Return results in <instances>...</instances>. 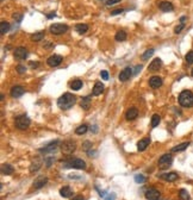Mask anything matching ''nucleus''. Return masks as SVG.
<instances>
[{
  "instance_id": "nucleus-1",
  "label": "nucleus",
  "mask_w": 193,
  "mask_h": 200,
  "mask_svg": "<svg viewBox=\"0 0 193 200\" xmlns=\"http://www.w3.org/2000/svg\"><path fill=\"white\" fill-rule=\"evenodd\" d=\"M75 102H76V97L72 93H64L57 100V105L61 110H69L75 105Z\"/></svg>"
},
{
  "instance_id": "nucleus-2",
  "label": "nucleus",
  "mask_w": 193,
  "mask_h": 200,
  "mask_svg": "<svg viewBox=\"0 0 193 200\" xmlns=\"http://www.w3.org/2000/svg\"><path fill=\"white\" fill-rule=\"evenodd\" d=\"M179 104L183 107H192L193 106V93L191 91H183L179 94Z\"/></svg>"
},
{
  "instance_id": "nucleus-3",
  "label": "nucleus",
  "mask_w": 193,
  "mask_h": 200,
  "mask_svg": "<svg viewBox=\"0 0 193 200\" xmlns=\"http://www.w3.org/2000/svg\"><path fill=\"white\" fill-rule=\"evenodd\" d=\"M63 168H75V169H86V162L81 158H68L62 161Z\"/></svg>"
},
{
  "instance_id": "nucleus-4",
  "label": "nucleus",
  "mask_w": 193,
  "mask_h": 200,
  "mask_svg": "<svg viewBox=\"0 0 193 200\" xmlns=\"http://www.w3.org/2000/svg\"><path fill=\"white\" fill-rule=\"evenodd\" d=\"M30 123H31V120L29 118L28 116H25V114H22V116H18L16 120H14V124H16V127L19 129V130H25V129H28L30 126Z\"/></svg>"
},
{
  "instance_id": "nucleus-5",
  "label": "nucleus",
  "mask_w": 193,
  "mask_h": 200,
  "mask_svg": "<svg viewBox=\"0 0 193 200\" xmlns=\"http://www.w3.org/2000/svg\"><path fill=\"white\" fill-rule=\"evenodd\" d=\"M50 32L53 34V35H56V36H58V35H62L64 32H67L68 31V26L66 25V24H61V23H55V24H51L50 25Z\"/></svg>"
},
{
  "instance_id": "nucleus-6",
  "label": "nucleus",
  "mask_w": 193,
  "mask_h": 200,
  "mask_svg": "<svg viewBox=\"0 0 193 200\" xmlns=\"http://www.w3.org/2000/svg\"><path fill=\"white\" fill-rule=\"evenodd\" d=\"M75 149H76V144H75V142L70 141V139L64 141L63 143L61 144V150H62L63 154L70 155L72 153L75 151Z\"/></svg>"
},
{
  "instance_id": "nucleus-7",
  "label": "nucleus",
  "mask_w": 193,
  "mask_h": 200,
  "mask_svg": "<svg viewBox=\"0 0 193 200\" xmlns=\"http://www.w3.org/2000/svg\"><path fill=\"white\" fill-rule=\"evenodd\" d=\"M173 163V157L171 154H165L162 155L159 160V167L161 169H166L168 167H171V164Z\"/></svg>"
},
{
  "instance_id": "nucleus-8",
  "label": "nucleus",
  "mask_w": 193,
  "mask_h": 200,
  "mask_svg": "<svg viewBox=\"0 0 193 200\" xmlns=\"http://www.w3.org/2000/svg\"><path fill=\"white\" fill-rule=\"evenodd\" d=\"M62 61H63L62 56H60V55H53V56H50L46 60V63H48L49 67H57V66L61 64Z\"/></svg>"
},
{
  "instance_id": "nucleus-9",
  "label": "nucleus",
  "mask_w": 193,
  "mask_h": 200,
  "mask_svg": "<svg viewBox=\"0 0 193 200\" xmlns=\"http://www.w3.org/2000/svg\"><path fill=\"white\" fill-rule=\"evenodd\" d=\"M13 55L17 60H25L28 57V50L24 46H18V48H16Z\"/></svg>"
},
{
  "instance_id": "nucleus-10",
  "label": "nucleus",
  "mask_w": 193,
  "mask_h": 200,
  "mask_svg": "<svg viewBox=\"0 0 193 200\" xmlns=\"http://www.w3.org/2000/svg\"><path fill=\"white\" fill-rule=\"evenodd\" d=\"M160 197H161V193L155 190V188H149L147 192H146V198L147 200H160Z\"/></svg>"
},
{
  "instance_id": "nucleus-11",
  "label": "nucleus",
  "mask_w": 193,
  "mask_h": 200,
  "mask_svg": "<svg viewBox=\"0 0 193 200\" xmlns=\"http://www.w3.org/2000/svg\"><path fill=\"white\" fill-rule=\"evenodd\" d=\"M57 144H58V141H55V142H51V143H49L48 146H46L44 148H42V149H39V153H42V154H48V153H54L56 150V148H57Z\"/></svg>"
},
{
  "instance_id": "nucleus-12",
  "label": "nucleus",
  "mask_w": 193,
  "mask_h": 200,
  "mask_svg": "<svg viewBox=\"0 0 193 200\" xmlns=\"http://www.w3.org/2000/svg\"><path fill=\"white\" fill-rule=\"evenodd\" d=\"M162 78H160V76H151L150 79H149V86L151 87V88H159V87H161L162 86Z\"/></svg>"
},
{
  "instance_id": "nucleus-13",
  "label": "nucleus",
  "mask_w": 193,
  "mask_h": 200,
  "mask_svg": "<svg viewBox=\"0 0 193 200\" xmlns=\"http://www.w3.org/2000/svg\"><path fill=\"white\" fill-rule=\"evenodd\" d=\"M132 75V69L130 68V67H127V68H124L119 74V80L122 82H125L128 81L129 79H130V76Z\"/></svg>"
},
{
  "instance_id": "nucleus-14",
  "label": "nucleus",
  "mask_w": 193,
  "mask_h": 200,
  "mask_svg": "<svg viewBox=\"0 0 193 200\" xmlns=\"http://www.w3.org/2000/svg\"><path fill=\"white\" fill-rule=\"evenodd\" d=\"M46 182H48V178L42 175V176H38L36 180L34 181V183H32V185H34V187H35L36 190H39V188H42V187H44V186H46Z\"/></svg>"
},
{
  "instance_id": "nucleus-15",
  "label": "nucleus",
  "mask_w": 193,
  "mask_h": 200,
  "mask_svg": "<svg viewBox=\"0 0 193 200\" xmlns=\"http://www.w3.org/2000/svg\"><path fill=\"white\" fill-rule=\"evenodd\" d=\"M24 92H25V90L22 86H14V87L11 88L10 93H11L12 98H19V97H22L24 94Z\"/></svg>"
},
{
  "instance_id": "nucleus-16",
  "label": "nucleus",
  "mask_w": 193,
  "mask_h": 200,
  "mask_svg": "<svg viewBox=\"0 0 193 200\" xmlns=\"http://www.w3.org/2000/svg\"><path fill=\"white\" fill-rule=\"evenodd\" d=\"M161 66H162V61H161V58L157 57V58H154V60L150 62L148 69H149L150 72H156V70H159V69L161 68Z\"/></svg>"
},
{
  "instance_id": "nucleus-17",
  "label": "nucleus",
  "mask_w": 193,
  "mask_h": 200,
  "mask_svg": "<svg viewBox=\"0 0 193 200\" xmlns=\"http://www.w3.org/2000/svg\"><path fill=\"white\" fill-rule=\"evenodd\" d=\"M149 144H150V138H149V137L142 138V139L137 143V150L138 151H144Z\"/></svg>"
},
{
  "instance_id": "nucleus-18",
  "label": "nucleus",
  "mask_w": 193,
  "mask_h": 200,
  "mask_svg": "<svg viewBox=\"0 0 193 200\" xmlns=\"http://www.w3.org/2000/svg\"><path fill=\"white\" fill-rule=\"evenodd\" d=\"M159 9L161 10V11H163V12H171V11H173L174 6L169 1H161L159 4Z\"/></svg>"
},
{
  "instance_id": "nucleus-19",
  "label": "nucleus",
  "mask_w": 193,
  "mask_h": 200,
  "mask_svg": "<svg viewBox=\"0 0 193 200\" xmlns=\"http://www.w3.org/2000/svg\"><path fill=\"white\" fill-rule=\"evenodd\" d=\"M138 116V110L136 107H130V109L127 111V113H125V118L128 119V120H134V119H136Z\"/></svg>"
},
{
  "instance_id": "nucleus-20",
  "label": "nucleus",
  "mask_w": 193,
  "mask_h": 200,
  "mask_svg": "<svg viewBox=\"0 0 193 200\" xmlns=\"http://www.w3.org/2000/svg\"><path fill=\"white\" fill-rule=\"evenodd\" d=\"M103 92H104V85H103L100 81L95 82V85H94V87H93L92 94L93 95H95V97H98V95H100Z\"/></svg>"
},
{
  "instance_id": "nucleus-21",
  "label": "nucleus",
  "mask_w": 193,
  "mask_h": 200,
  "mask_svg": "<svg viewBox=\"0 0 193 200\" xmlns=\"http://www.w3.org/2000/svg\"><path fill=\"white\" fill-rule=\"evenodd\" d=\"M41 167H42V160L41 158H36L31 166H30V172L31 173H35V172H38L39 169H41Z\"/></svg>"
},
{
  "instance_id": "nucleus-22",
  "label": "nucleus",
  "mask_w": 193,
  "mask_h": 200,
  "mask_svg": "<svg viewBox=\"0 0 193 200\" xmlns=\"http://www.w3.org/2000/svg\"><path fill=\"white\" fill-rule=\"evenodd\" d=\"M60 194L62 198H69L73 195V190L69 187V186H64L60 190Z\"/></svg>"
},
{
  "instance_id": "nucleus-23",
  "label": "nucleus",
  "mask_w": 193,
  "mask_h": 200,
  "mask_svg": "<svg viewBox=\"0 0 193 200\" xmlns=\"http://www.w3.org/2000/svg\"><path fill=\"white\" fill-rule=\"evenodd\" d=\"M161 178L163 179V180H166V181L168 182H173L175 181V180H178V174L174 173V172H172V173H167V174H162L161 175Z\"/></svg>"
},
{
  "instance_id": "nucleus-24",
  "label": "nucleus",
  "mask_w": 193,
  "mask_h": 200,
  "mask_svg": "<svg viewBox=\"0 0 193 200\" xmlns=\"http://www.w3.org/2000/svg\"><path fill=\"white\" fill-rule=\"evenodd\" d=\"M80 106L82 107V110H88L90 106H91V95H87L81 99V102H80Z\"/></svg>"
},
{
  "instance_id": "nucleus-25",
  "label": "nucleus",
  "mask_w": 193,
  "mask_h": 200,
  "mask_svg": "<svg viewBox=\"0 0 193 200\" xmlns=\"http://www.w3.org/2000/svg\"><path fill=\"white\" fill-rule=\"evenodd\" d=\"M190 146V142H185V143H181L179 146H175L174 148H172V153H179V151H184L186 148Z\"/></svg>"
},
{
  "instance_id": "nucleus-26",
  "label": "nucleus",
  "mask_w": 193,
  "mask_h": 200,
  "mask_svg": "<svg viewBox=\"0 0 193 200\" xmlns=\"http://www.w3.org/2000/svg\"><path fill=\"white\" fill-rule=\"evenodd\" d=\"M13 172H14V168L11 164H4L1 167V173L5 175H11V174H13Z\"/></svg>"
},
{
  "instance_id": "nucleus-27",
  "label": "nucleus",
  "mask_w": 193,
  "mask_h": 200,
  "mask_svg": "<svg viewBox=\"0 0 193 200\" xmlns=\"http://www.w3.org/2000/svg\"><path fill=\"white\" fill-rule=\"evenodd\" d=\"M81 87H82V81H81V80H79V79L74 80V81L70 83V88H72L73 91H79Z\"/></svg>"
},
{
  "instance_id": "nucleus-28",
  "label": "nucleus",
  "mask_w": 193,
  "mask_h": 200,
  "mask_svg": "<svg viewBox=\"0 0 193 200\" xmlns=\"http://www.w3.org/2000/svg\"><path fill=\"white\" fill-rule=\"evenodd\" d=\"M115 38H116V41H118V42H123V41L127 39V32H125L124 30H120V31H118V32L116 34Z\"/></svg>"
},
{
  "instance_id": "nucleus-29",
  "label": "nucleus",
  "mask_w": 193,
  "mask_h": 200,
  "mask_svg": "<svg viewBox=\"0 0 193 200\" xmlns=\"http://www.w3.org/2000/svg\"><path fill=\"white\" fill-rule=\"evenodd\" d=\"M75 30L79 32V34H85L88 31V25L87 24H76Z\"/></svg>"
},
{
  "instance_id": "nucleus-30",
  "label": "nucleus",
  "mask_w": 193,
  "mask_h": 200,
  "mask_svg": "<svg viewBox=\"0 0 193 200\" xmlns=\"http://www.w3.org/2000/svg\"><path fill=\"white\" fill-rule=\"evenodd\" d=\"M9 30H10V23H7V22H1V24H0V34L1 35H5Z\"/></svg>"
},
{
  "instance_id": "nucleus-31",
  "label": "nucleus",
  "mask_w": 193,
  "mask_h": 200,
  "mask_svg": "<svg viewBox=\"0 0 193 200\" xmlns=\"http://www.w3.org/2000/svg\"><path fill=\"white\" fill-rule=\"evenodd\" d=\"M43 37H44V31H39V32L34 34V35L31 36V39L35 41V42H39V41L43 39Z\"/></svg>"
},
{
  "instance_id": "nucleus-32",
  "label": "nucleus",
  "mask_w": 193,
  "mask_h": 200,
  "mask_svg": "<svg viewBox=\"0 0 193 200\" xmlns=\"http://www.w3.org/2000/svg\"><path fill=\"white\" fill-rule=\"evenodd\" d=\"M87 130H88V126L85 125V124H82V125H80V126L75 130V134H76V135H85V134L87 132Z\"/></svg>"
},
{
  "instance_id": "nucleus-33",
  "label": "nucleus",
  "mask_w": 193,
  "mask_h": 200,
  "mask_svg": "<svg viewBox=\"0 0 193 200\" xmlns=\"http://www.w3.org/2000/svg\"><path fill=\"white\" fill-rule=\"evenodd\" d=\"M160 122H161V117H160L159 114H154V116L151 117V126L156 127L157 125L160 124Z\"/></svg>"
},
{
  "instance_id": "nucleus-34",
  "label": "nucleus",
  "mask_w": 193,
  "mask_h": 200,
  "mask_svg": "<svg viewBox=\"0 0 193 200\" xmlns=\"http://www.w3.org/2000/svg\"><path fill=\"white\" fill-rule=\"evenodd\" d=\"M153 54H154V49H148L147 51L142 55V60H143V61H146V60H148L149 57H151V56H153Z\"/></svg>"
},
{
  "instance_id": "nucleus-35",
  "label": "nucleus",
  "mask_w": 193,
  "mask_h": 200,
  "mask_svg": "<svg viewBox=\"0 0 193 200\" xmlns=\"http://www.w3.org/2000/svg\"><path fill=\"white\" fill-rule=\"evenodd\" d=\"M179 195H180V198L183 200H190V194H188V192L186 190H180Z\"/></svg>"
},
{
  "instance_id": "nucleus-36",
  "label": "nucleus",
  "mask_w": 193,
  "mask_h": 200,
  "mask_svg": "<svg viewBox=\"0 0 193 200\" xmlns=\"http://www.w3.org/2000/svg\"><path fill=\"white\" fill-rule=\"evenodd\" d=\"M185 58H186V62H187V63H188V64H192V63H193V50L188 51Z\"/></svg>"
},
{
  "instance_id": "nucleus-37",
  "label": "nucleus",
  "mask_w": 193,
  "mask_h": 200,
  "mask_svg": "<svg viewBox=\"0 0 193 200\" xmlns=\"http://www.w3.org/2000/svg\"><path fill=\"white\" fill-rule=\"evenodd\" d=\"M135 181L137 183H143L146 181V178L143 175H141V174H137V175H135Z\"/></svg>"
},
{
  "instance_id": "nucleus-38",
  "label": "nucleus",
  "mask_w": 193,
  "mask_h": 200,
  "mask_svg": "<svg viewBox=\"0 0 193 200\" xmlns=\"http://www.w3.org/2000/svg\"><path fill=\"white\" fill-rule=\"evenodd\" d=\"M104 200H116V194L115 193H109L104 197Z\"/></svg>"
},
{
  "instance_id": "nucleus-39",
  "label": "nucleus",
  "mask_w": 193,
  "mask_h": 200,
  "mask_svg": "<svg viewBox=\"0 0 193 200\" xmlns=\"http://www.w3.org/2000/svg\"><path fill=\"white\" fill-rule=\"evenodd\" d=\"M54 161H55V158H54V157H51V156H50V157H46V167H50V166L53 164V162H54Z\"/></svg>"
},
{
  "instance_id": "nucleus-40",
  "label": "nucleus",
  "mask_w": 193,
  "mask_h": 200,
  "mask_svg": "<svg viewBox=\"0 0 193 200\" xmlns=\"http://www.w3.org/2000/svg\"><path fill=\"white\" fill-rule=\"evenodd\" d=\"M184 27H185V24H184V23H181L180 25H178V26L174 29V32H175V34H180V32L183 31V29H184Z\"/></svg>"
},
{
  "instance_id": "nucleus-41",
  "label": "nucleus",
  "mask_w": 193,
  "mask_h": 200,
  "mask_svg": "<svg viewBox=\"0 0 193 200\" xmlns=\"http://www.w3.org/2000/svg\"><path fill=\"white\" fill-rule=\"evenodd\" d=\"M123 12H124V10L123 9L113 10V11H111V16H117V14H120V13H123Z\"/></svg>"
},
{
  "instance_id": "nucleus-42",
  "label": "nucleus",
  "mask_w": 193,
  "mask_h": 200,
  "mask_svg": "<svg viewBox=\"0 0 193 200\" xmlns=\"http://www.w3.org/2000/svg\"><path fill=\"white\" fill-rule=\"evenodd\" d=\"M100 76L103 80H109V73H107L106 70H103L100 73Z\"/></svg>"
},
{
  "instance_id": "nucleus-43",
  "label": "nucleus",
  "mask_w": 193,
  "mask_h": 200,
  "mask_svg": "<svg viewBox=\"0 0 193 200\" xmlns=\"http://www.w3.org/2000/svg\"><path fill=\"white\" fill-rule=\"evenodd\" d=\"M17 72H18L19 74H24L26 72V68H25L24 66H18V67H17Z\"/></svg>"
},
{
  "instance_id": "nucleus-44",
  "label": "nucleus",
  "mask_w": 193,
  "mask_h": 200,
  "mask_svg": "<svg viewBox=\"0 0 193 200\" xmlns=\"http://www.w3.org/2000/svg\"><path fill=\"white\" fill-rule=\"evenodd\" d=\"M83 149L86 151H88V149H92V143L91 142H85L83 143Z\"/></svg>"
},
{
  "instance_id": "nucleus-45",
  "label": "nucleus",
  "mask_w": 193,
  "mask_h": 200,
  "mask_svg": "<svg viewBox=\"0 0 193 200\" xmlns=\"http://www.w3.org/2000/svg\"><path fill=\"white\" fill-rule=\"evenodd\" d=\"M141 69H142V66H141V64H139V66H136V67H135V69L132 70V74H134V75H136V74L139 73V70H141Z\"/></svg>"
},
{
  "instance_id": "nucleus-46",
  "label": "nucleus",
  "mask_w": 193,
  "mask_h": 200,
  "mask_svg": "<svg viewBox=\"0 0 193 200\" xmlns=\"http://www.w3.org/2000/svg\"><path fill=\"white\" fill-rule=\"evenodd\" d=\"M120 0H107L106 1V5L107 6H111V5H113V4H117V2H119Z\"/></svg>"
},
{
  "instance_id": "nucleus-47",
  "label": "nucleus",
  "mask_w": 193,
  "mask_h": 200,
  "mask_svg": "<svg viewBox=\"0 0 193 200\" xmlns=\"http://www.w3.org/2000/svg\"><path fill=\"white\" fill-rule=\"evenodd\" d=\"M13 18H14V20H17V22H20L22 20V14L20 13H14L13 14Z\"/></svg>"
},
{
  "instance_id": "nucleus-48",
  "label": "nucleus",
  "mask_w": 193,
  "mask_h": 200,
  "mask_svg": "<svg viewBox=\"0 0 193 200\" xmlns=\"http://www.w3.org/2000/svg\"><path fill=\"white\" fill-rule=\"evenodd\" d=\"M38 66H39L38 62H30V67H31V68H37Z\"/></svg>"
},
{
  "instance_id": "nucleus-49",
  "label": "nucleus",
  "mask_w": 193,
  "mask_h": 200,
  "mask_svg": "<svg viewBox=\"0 0 193 200\" xmlns=\"http://www.w3.org/2000/svg\"><path fill=\"white\" fill-rule=\"evenodd\" d=\"M72 200H83V197L82 195H76V197H74Z\"/></svg>"
},
{
  "instance_id": "nucleus-50",
  "label": "nucleus",
  "mask_w": 193,
  "mask_h": 200,
  "mask_svg": "<svg viewBox=\"0 0 193 200\" xmlns=\"http://www.w3.org/2000/svg\"><path fill=\"white\" fill-rule=\"evenodd\" d=\"M55 16H56V13H55V12H51V13H49V14L46 16V18H49V19H50V18H53V17H55Z\"/></svg>"
},
{
  "instance_id": "nucleus-51",
  "label": "nucleus",
  "mask_w": 193,
  "mask_h": 200,
  "mask_svg": "<svg viewBox=\"0 0 193 200\" xmlns=\"http://www.w3.org/2000/svg\"><path fill=\"white\" fill-rule=\"evenodd\" d=\"M185 20H186V17H181V18H180V22H181V23H184Z\"/></svg>"
},
{
  "instance_id": "nucleus-52",
  "label": "nucleus",
  "mask_w": 193,
  "mask_h": 200,
  "mask_svg": "<svg viewBox=\"0 0 193 200\" xmlns=\"http://www.w3.org/2000/svg\"><path fill=\"white\" fill-rule=\"evenodd\" d=\"M192 76H193V69H192Z\"/></svg>"
}]
</instances>
